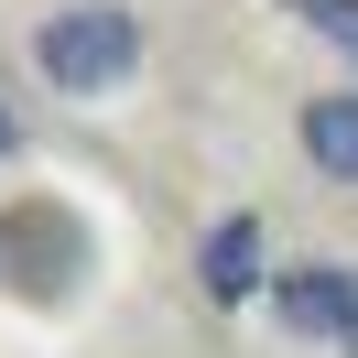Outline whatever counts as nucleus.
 <instances>
[{
    "mask_svg": "<svg viewBox=\"0 0 358 358\" xmlns=\"http://www.w3.org/2000/svg\"><path fill=\"white\" fill-rule=\"evenodd\" d=\"M33 55H44V76H55V87H76V98H87V87H109V76H131L141 33H131V11H98V0H87V11H55V22L33 33Z\"/></svg>",
    "mask_w": 358,
    "mask_h": 358,
    "instance_id": "1",
    "label": "nucleus"
},
{
    "mask_svg": "<svg viewBox=\"0 0 358 358\" xmlns=\"http://www.w3.org/2000/svg\"><path fill=\"white\" fill-rule=\"evenodd\" d=\"M282 326H304V336H358V271H336V261L282 271Z\"/></svg>",
    "mask_w": 358,
    "mask_h": 358,
    "instance_id": "2",
    "label": "nucleus"
},
{
    "mask_svg": "<svg viewBox=\"0 0 358 358\" xmlns=\"http://www.w3.org/2000/svg\"><path fill=\"white\" fill-rule=\"evenodd\" d=\"M304 152L326 163L336 185H358V87H348V98H315V109H304Z\"/></svg>",
    "mask_w": 358,
    "mask_h": 358,
    "instance_id": "3",
    "label": "nucleus"
},
{
    "mask_svg": "<svg viewBox=\"0 0 358 358\" xmlns=\"http://www.w3.org/2000/svg\"><path fill=\"white\" fill-rule=\"evenodd\" d=\"M250 282H261V228H250V217H217V239H206V293L239 304Z\"/></svg>",
    "mask_w": 358,
    "mask_h": 358,
    "instance_id": "4",
    "label": "nucleus"
},
{
    "mask_svg": "<svg viewBox=\"0 0 358 358\" xmlns=\"http://www.w3.org/2000/svg\"><path fill=\"white\" fill-rule=\"evenodd\" d=\"M293 11H304V22L326 33L336 55H358V0H293Z\"/></svg>",
    "mask_w": 358,
    "mask_h": 358,
    "instance_id": "5",
    "label": "nucleus"
},
{
    "mask_svg": "<svg viewBox=\"0 0 358 358\" xmlns=\"http://www.w3.org/2000/svg\"><path fill=\"white\" fill-rule=\"evenodd\" d=\"M0 141H11V120H0Z\"/></svg>",
    "mask_w": 358,
    "mask_h": 358,
    "instance_id": "6",
    "label": "nucleus"
}]
</instances>
